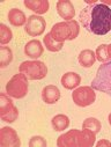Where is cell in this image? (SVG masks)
I'll use <instances>...</instances> for the list:
<instances>
[{
  "label": "cell",
  "mask_w": 111,
  "mask_h": 147,
  "mask_svg": "<svg viewBox=\"0 0 111 147\" xmlns=\"http://www.w3.org/2000/svg\"><path fill=\"white\" fill-rule=\"evenodd\" d=\"M0 145L3 147H19L21 146V140L14 129L9 126H4L0 130Z\"/></svg>",
  "instance_id": "10"
},
{
  "label": "cell",
  "mask_w": 111,
  "mask_h": 147,
  "mask_svg": "<svg viewBox=\"0 0 111 147\" xmlns=\"http://www.w3.org/2000/svg\"><path fill=\"white\" fill-rule=\"evenodd\" d=\"M79 32H80V27L75 20L56 23L50 31L52 37L57 42H61V43H64L65 41L75 40L78 37Z\"/></svg>",
  "instance_id": "3"
},
{
  "label": "cell",
  "mask_w": 111,
  "mask_h": 147,
  "mask_svg": "<svg viewBox=\"0 0 111 147\" xmlns=\"http://www.w3.org/2000/svg\"><path fill=\"white\" fill-rule=\"evenodd\" d=\"M91 87L95 90L105 93L111 96V60L103 63L98 67L96 77L91 82Z\"/></svg>",
  "instance_id": "4"
},
{
  "label": "cell",
  "mask_w": 111,
  "mask_h": 147,
  "mask_svg": "<svg viewBox=\"0 0 111 147\" xmlns=\"http://www.w3.org/2000/svg\"><path fill=\"white\" fill-rule=\"evenodd\" d=\"M82 129H86V130H89L91 132H94L95 134L98 133L102 129V125H101V122L97 119V118H94V117H89L87 118L83 124H82Z\"/></svg>",
  "instance_id": "21"
},
{
  "label": "cell",
  "mask_w": 111,
  "mask_h": 147,
  "mask_svg": "<svg viewBox=\"0 0 111 147\" xmlns=\"http://www.w3.org/2000/svg\"><path fill=\"white\" fill-rule=\"evenodd\" d=\"M13 60V52L8 47L0 48V67L5 68Z\"/></svg>",
  "instance_id": "20"
},
{
  "label": "cell",
  "mask_w": 111,
  "mask_h": 147,
  "mask_svg": "<svg viewBox=\"0 0 111 147\" xmlns=\"http://www.w3.org/2000/svg\"><path fill=\"white\" fill-rule=\"evenodd\" d=\"M60 98V90L57 86L49 85L42 90V100L46 104H54Z\"/></svg>",
  "instance_id": "12"
},
{
  "label": "cell",
  "mask_w": 111,
  "mask_h": 147,
  "mask_svg": "<svg viewBox=\"0 0 111 147\" xmlns=\"http://www.w3.org/2000/svg\"><path fill=\"white\" fill-rule=\"evenodd\" d=\"M43 42H44V45L46 47V49H48L49 51H51V52H58V51H60V50L63 49V47H64V43L57 42V41L52 37V36H51L50 32L45 35V37L43 38Z\"/></svg>",
  "instance_id": "19"
},
{
  "label": "cell",
  "mask_w": 111,
  "mask_h": 147,
  "mask_svg": "<svg viewBox=\"0 0 111 147\" xmlns=\"http://www.w3.org/2000/svg\"><path fill=\"white\" fill-rule=\"evenodd\" d=\"M96 146H97V147H101V146L111 147V142H110V141H108V140H105V139H102V140H100V141L96 144Z\"/></svg>",
  "instance_id": "25"
},
{
  "label": "cell",
  "mask_w": 111,
  "mask_h": 147,
  "mask_svg": "<svg viewBox=\"0 0 111 147\" xmlns=\"http://www.w3.org/2000/svg\"><path fill=\"white\" fill-rule=\"evenodd\" d=\"M24 6L36 14H45L49 11L50 4L48 0H26Z\"/></svg>",
  "instance_id": "14"
},
{
  "label": "cell",
  "mask_w": 111,
  "mask_h": 147,
  "mask_svg": "<svg viewBox=\"0 0 111 147\" xmlns=\"http://www.w3.org/2000/svg\"><path fill=\"white\" fill-rule=\"evenodd\" d=\"M108 119H109V124H110V125H111V114H110V115H109V118H108Z\"/></svg>",
  "instance_id": "27"
},
{
  "label": "cell",
  "mask_w": 111,
  "mask_h": 147,
  "mask_svg": "<svg viewBox=\"0 0 111 147\" xmlns=\"http://www.w3.org/2000/svg\"><path fill=\"white\" fill-rule=\"evenodd\" d=\"M72 98L77 105L79 107H88L93 104L96 100L95 89L93 87L83 86L79 87L72 93Z\"/></svg>",
  "instance_id": "8"
},
{
  "label": "cell",
  "mask_w": 111,
  "mask_h": 147,
  "mask_svg": "<svg viewBox=\"0 0 111 147\" xmlns=\"http://www.w3.org/2000/svg\"><path fill=\"white\" fill-rule=\"evenodd\" d=\"M27 20L28 19L26 18V14L19 8H13L8 12V21L14 27H21L26 24Z\"/></svg>",
  "instance_id": "16"
},
{
  "label": "cell",
  "mask_w": 111,
  "mask_h": 147,
  "mask_svg": "<svg viewBox=\"0 0 111 147\" xmlns=\"http://www.w3.org/2000/svg\"><path fill=\"white\" fill-rule=\"evenodd\" d=\"M57 12L66 21H71L75 15V8L68 0H60L57 3Z\"/></svg>",
  "instance_id": "11"
},
{
  "label": "cell",
  "mask_w": 111,
  "mask_h": 147,
  "mask_svg": "<svg viewBox=\"0 0 111 147\" xmlns=\"http://www.w3.org/2000/svg\"><path fill=\"white\" fill-rule=\"evenodd\" d=\"M29 146H30V147H46V146H48V142H46V140H45L43 137L35 136V137H32V138L30 139Z\"/></svg>",
  "instance_id": "24"
},
{
  "label": "cell",
  "mask_w": 111,
  "mask_h": 147,
  "mask_svg": "<svg viewBox=\"0 0 111 147\" xmlns=\"http://www.w3.org/2000/svg\"><path fill=\"white\" fill-rule=\"evenodd\" d=\"M0 117L7 123H13L19 117L17 108L5 93L0 94Z\"/></svg>",
  "instance_id": "7"
},
{
  "label": "cell",
  "mask_w": 111,
  "mask_h": 147,
  "mask_svg": "<svg viewBox=\"0 0 111 147\" xmlns=\"http://www.w3.org/2000/svg\"><path fill=\"white\" fill-rule=\"evenodd\" d=\"M95 139V133L89 130L83 129L80 131L74 129L61 134L57 140V145L59 147H91Z\"/></svg>",
  "instance_id": "2"
},
{
  "label": "cell",
  "mask_w": 111,
  "mask_h": 147,
  "mask_svg": "<svg viewBox=\"0 0 111 147\" xmlns=\"http://www.w3.org/2000/svg\"><path fill=\"white\" fill-rule=\"evenodd\" d=\"M87 6L80 12V23L95 35H105L111 30V9L98 1L87 0Z\"/></svg>",
  "instance_id": "1"
},
{
  "label": "cell",
  "mask_w": 111,
  "mask_h": 147,
  "mask_svg": "<svg viewBox=\"0 0 111 147\" xmlns=\"http://www.w3.org/2000/svg\"><path fill=\"white\" fill-rule=\"evenodd\" d=\"M19 69H20V73H23L29 80H42L48 74L46 65L40 60L23 61L20 65Z\"/></svg>",
  "instance_id": "5"
},
{
  "label": "cell",
  "mask_w": 111,
  "mask_h": 147,
  "mask_svg": "<svg viewBox=\"0 0 111 147\" xmlns=\"http://www.w3.org/2000/svg\"><path fill=\"white\" fill-rule=\"evenodd\" d=\"M12 38H13L12 30L5 24H0V43L3 45L7 44L12 41Z\"/></svg>",
  "instance_id": "22"
},
{
  "label": "cell",
  "mask_w": 111,
  "mask_h": 147,
  "mask_svg": "<svg viewBox=\"0 0 111 147\" xmlns=\"http://www.w3.org/2000/svg\"><path fill=\"white\" fill-rule=\"evenodd\" d=\"M46 27V22L44 20V18L40 16V15H30L27 20L24 30L29 36H40L44 32Z\"/></svg>",
  "instance_id": "9"
},
{
  "label": "cell",
  "mask_w": 111,
  "mask_h": 147,
  "mask_svg": "<svg viewBox=\"0 0 111 147\" xmlns=\"http://www.w3.org/2000/svg\"><path fill=\"white\" fill-rule=\"evenodd\" d=\"M52 127L54 131H64L69 126V118L66 115H57L51 121Z\"/></svg>",
  "instance_id": "18"
},
{
  "label": "cell",
  "mask_w": 111,
  "mask_h": 147,
  "mask_svg": "<svg viewBox=\"0 0 111 147\" xmlns=\"http://www.w3.org/2000/svg\"><path fill=\"white\" fill-rule=\"evenodd\" d=\"M81 84V77L75 72H67L61 78V85L66 89H74Z\"/></svg>",
  "instance_id": "15"
},
{
  "label": "cell",
  "mask_w": 111,
  "mask_h": 147,
  "mask_svg": "<svg viewBox=\"0 0 111 147\" xmlns=\"http://www.w3.org/2000/svg\"><path fill=\"white\" fill-rule=\"evenodd\" d=\"M43 45L42 43L38 41V40H32V41H29L26 47H24V53L26 56L32 58V59H37L40 58L42 55H43Z\"/></svg>",
  "instance_id": "13"
},
{
  "label": "cell",
  "mask_w": 111,
  "mask_h": 147,
  "mask_svg": "<svg viewBox=\"0 0 111 147\" xmlns=\"http://www.w3.org/2000/svg\"><path fill=\"white\" fill-rule=\"evenodd\" d=\"M6 93L14 98H23L28 94V78L23 73L15 74L6 85Z\"/></svg>",
  "instance_id": "6"
},
{
  "label": "cell",
  "mask_w": 111,
  "mask_h": 147,
  "mask_svg": "<svg viewBox=\"0 0 111 147\" xmlns=\"http://www.w3.org/2000/svg\"><path fill=\"white\" fill-rule=\"evenodd\" d=\"M108 52H109V57H110V60H111V44L108 45Z\"/></svg>",
  "instance_id": "26"
},
{
  "label": "cell",
  "mask_w": 111,
  "mask_h": 147,
  "mask_svg": "<svg viewBox=\"0 0 111 147\" xmlns=\"http://www.w3.org/2000/svg\"><path fill=\"white\" fill-rule=\"evenodd\" d=\"M96 59L101 63H106L110 60V57H109V52H108V45L106 44H101L97 49H96Z\"/></svg>",
  "instance_id": "23"
},
{
  "label": "cell",
  "mask_w": 111,
  "mask_h": 147,
  "mask_svg": "<svg viewBox=\"0 0 111 147\" xmlns=\"http://www.w3.org/2000/svg\"><path fill=\"white\" fill-rule=\"evenodd\" d=\"M78 60H79V64L82 66V67H91L96 60V55L94 51L89 50V49H86V50H82L78 57Z\"/></svg>",
  "instance_id": "17"
}]
</instances>
